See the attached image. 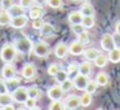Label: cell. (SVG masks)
I'll list each match as a JSON object with an SVG mask.
<instances>
[{
	"label": "cell",
	"mask_w": 120,
	"mask_h": 110,
	"mask_svg": "<svg viewBox=\"0 0 120 110\" xmlns=\"http://www.w3.org/2000/svg\"><path fill=\"white\" fill-rule=\"evenodd\" d=\"M16 55H17V49L14 47V44H4L0 49V58L4 61L5 63L8 62H12V61L16 58Z\"/></svg>",
	"instance_id": "1"
},
{
	"label": "cell",
	"mask_w": 120,
	"mask_h": 110,
	"mask_svg": "<svg viewBox=\"0 0 120 110\" xmlns=\"http://www.w3.org/2000/svg\"><path fill=\"white\" fill-rule=\"evenodd\" d=\"M14 47H16L17 52L22 53V55H29L32 51V48H34V44H32V42L29 38H21V39L16 40Z\"/></svg>",
	"instance_id": "2"
},
{
	"label": "cell",
	"mask_w": 120,
	"mask_h": 110,
	"mask_svg": "<svg viewBox=\"0 0 120 110\" xmlns=\"http://www.w3.org/2000/svg\"><path fill=\"white\" fill-rule=\"evenodd\" d=\"M12 97H13V101L18 102V104H25V101L29 98L27 88L18 86L16 89H14V91H12Z\"/></svg>",
	"instance_id": "3"
},
{
	"label": "cell",
	"mask_w": 120,
	"mask_h": 110,
	"mask_svg": "<svg viewBox=\"0 0 120 110\" xmlns=\"http://www.w3.org/2000/svg\"><path fill=\"white\" fill-rule=\"evenodd\" d=\"M32 52L36 57L44 58L49 55V45L44 42H38L34 44V48H32Z\"/></svg>",
	"instance_id": "4"
},
{
	"label": "cell",
	"mask_w": 120,
	"mask_h": 110,
	"mask_svg": "<svg viewBox=\"0 0 120 110\" xmlns=\"http://www.w3.org/2000/svg\"><path fill=\"white\" fill-rule=\"evenodd\" d=\"M72 80H74V87L78 91H85V87L89 82V78H88V75H84V74L79 73Z\"/></svg>",
	"instance_id": "5"
},
{
	"label": "cell",
	"mask_w": 120,
	"mask_h": 110,
	"mask_svg": "<svg viewBox=\"0 0 120 110\" xmlns=\"http://www.w3.org/2000/svg\"><path fill=\"white\" fill-rule=\"evenodd\" d=\"M101 47H102L103 51H107V52H110L112 48H115L114 38H112L111 34H103L102 35V38H101Z\"/></svg>",
	"instance_id": "6"
},
{
	"label": "cell",
	"mask_w": 120,
	"mask_h": 110,
	"mask_svg": "<svg viewBox=\"0 0 120 110\" xmlns=\"http://www.w3.org/2000/svg\"><path fill=\"white\" fill-rule=\"evenodd\" d=\"M63 89H62V87H61V84L60 86H53V87H50L49 89H48V92H47V94H48V97H49L50 100H61L63 97Z\"/></svg>",
	"instance_id": "7"
},
{
	"label": "cell",
	"mask_w": 120,
	"mask_h": 110,
	"mask_svg": "<svg viewBox=\"0 0 120 110\" xmlns=\"http://www.w3.org/2000/svg\"><path fill=\"white\" fill-rule=\"evenodd\" d=\"M27 21H29V18H27L26 14H19V16H16L12 18L11 26L14 29H23L27 25Z\"/></svg>",
	"instance_id": "8"
},
{
	"label": "cell",
	"mask_w": 120,
	"mask_h": 110,
	"mask_svg": "<svg viewBox=\"0 0 120 110\" xmlns=\"http://www.w3.org/2000/svg\"><path fill=\"white\" fill-rule=\"evenodd\" d=\"M1 76H3L4 80H8V79L16 76V67H14L11 62L5 63V65L3 66V69H1Z\"/></svg>",
	"instance_id": "9"
},
{
	"label": "cell",
	"mask_w": 120,
	"mask_h": 110,
	"mask_svg": "<svg viewBox=\"0 0 120 110\" xmlns=\"http://www.w3.org/2000/svg\"><path fill=\"white\" fill-rule=\"evenodd\" d=\"M35 75H36V67L32 63H26L22 69V76L27 80H30V79H34Z\"/></svg>",
	"instance_id": "10"
},
{
	"label": "cell",
	"mask_w": 120,
	"mask_h": 110,
	"mask_svg": "<svg viewBox=\"0 0 120 110\" xmlns=\"http://www.w3.org/2000/svg\"><path fill=\"white\" fill-rule=\"evenodd\" d=\"M68 51H70V53L71 55H74V56H80V55H83L84 53V44L81 42H79V40H76V42H74V43H71L70 44V47H68Z\"/></svg>",
	"instance_id": "11"
},
{
	"label": "cell",
	"mask_w": 120,
	"mask_h": 110,
	"mask_svg": "<svg viewBox=\"0 0 120 110\" xmlns=\"http://www.w3.org/2000/svg\"><path fill=\"white\" fill-rule=\"evenodd\" d=\"M80 105H81L80 97H78V96H68L67 98H66V101H65L66 109H70V110L78 109Z\"/></svg>",
	"instance_id": "12"
},
{
	"label": "cell",
	"mask_w": 120,
	"mask_h": 110,
	"mask_svg": "<svg viewBox=\"0 0 120 110\" xmlns=\"http://www.w3.org/2000/svg\"><path fill=\"white\" fill-rule=\"evenodd\" d=\"M68 52H70V51H68V47L65 43H58L54 47V55L57 58H65Z\"/></svg>",
	"instance_id": "13"
},
{
	"label": "cell",
	"mask_w": 120,
	"mask_h": 110,
	"mask_svg": "<svg viewBox=\"0 0 120 110\" xmlns=\"http://www.w3.org/2000/svg\"><path fill=\"white\" fill-rule=\"evenodd\" d=\"M30 18L35 20V18H41L43 16V8L40 4H36V5H32L30 8Z\"/></svg>",
	"instance_id": "14"
},
{
	"label": "cell",
	"mask_w": 120,
	"mask_h": 110,
	"mask_svg": "<svg viewBox=\"0 0 120 110\" xmlns=\"http://www.w3.org/2000/svg\"><path fill=\"white\" fill-rule=\"evenodd\" d=\"M83 13H81L80 11H76V12H71L70 14H68V22H70L71 25H75V24H81V21H83Z\"/></svg>",
	"instance_id": "15"
},
{
	"label": "cell",
	"mask_w": 120,
	"mask_h": 110,
	"mask_svg": "<svg viewBox=\"0 0 120 110\" xmlns=\"http://www.w3.org/2000/svg\"><path fill=\"white\" fill-rule=\"evenodd\" d=\"M12 21V16L9 13V11L4 9L3 12H0V26H7V25H11Z\"/></svg>",
	"instance_id": "16"
},
{
	"label": "cell",
	"mask_w": 120,
	"mask_h": 110,
	"mask_svg": "<svg viewBox=\"0 0 120 110\" xmlns=\"http://www.w3.org/2000/svg\"><path fill=\"white\" fill-rule=\"evenodd\" d=\"M92 70H93V67H92V65H90V61H88V60H86V62H83V63L79 65V73L80 74H84V75L89 76L92 73Z\"/></svg>",
	"instance_id": "17"
},
{
	"label": "cell",
	"mask_w": 120,
	"mask_h": 110,
	"mask_svg": "<svg viewBox=\"0 0 120 110\" xmlns=\"http://www.w3.org/2000/svg\"><path fill=\"white\" fill-rule=\"evenodd\" d=\"M109 60L114 63L120 62V48H112L111 51L109 52Z\"/></svg>",
	"instance_id": "18"
},
{
	"label": "cell",
	"mask_w": 120,
	"mask_h": 110,
	"mask_svg": "<svg viewBox=\"0 0 120 110\" xmlns=\"http://www.w3.org/2000/svg\"><path fill=\"white\" fill-rule=\"evenodd\" d=\"M99 52L96 49V48H89V49H85L84 51V57H85V60L88 61H94L97 57H98Z\"/></svg>",
	"instance_id": "19"
},
{
	"label": "cell",
	"mask_w": 120,
	"mask_h": 110,
	"mask_svg": "<svg viewBox=\"0 0 120 110\" xmlns=\"http://www.w3.org/2000/svg\"><path fill=\"white\" fill-rule=\"evenodd\" d=\"M80 12L83 13V16H94V7L85 1V3L81 5Z\"/></svg>",
	"instance_id": "20"
},
{
	"label": "cell",
	"mask_w": 120,
	"mask_h": 110,
	"mask_svg": "<svg viewBox=\"0 0 120 110\" xmlns=\"http://www.w3.org/2000/svg\"><path fill=\"white\" fill-rule=\"evenodd\" d=\"M109 61H110L109 60V56H105V55H101V53H99L98 57H97L93 62H94V65H96L97 67H105Z\"/></svg>",
	"instance_id": "21"
},
{
	"label": "cell",
	"mask_w": 120,
	"mask_h": 110,
	"mask_svg": "<svg viewBox=\"0 0 120 110\" xmlns=\"http://www.w3.org/2000/svg\"><path fill=\"white\" fill-rule=\"evenodd\" d=\"M96 80H97V83H98L101 87H105V86L109 84L110 78H109V75H107L106 73H98L97 76H96Z\"/></svg>",
	"instance_id": "22"
},
{
	"label": "cell",
	"mask_w": 120,
	"mask_h": 110,
	"mask_svg": "<svg viewBox=\"0 0 120 110\" xmlns=\"http://www.w3.org/2000/svg\"><path fill=\"white\" fill-rule=\"evenodd\" d=\"M13 102V97L9 92L7 93H0V107L4 106V105H8V104H12Z\"/></svg>",
	"instance_id": "23"
},
{
	"label": "cell",
	"mask_w": 120,
	"mask_h": 110,
	"mask_svg": "<svg viewBox=\"0 0 120 110\" xmlns=\"http://www.w3.org/2000/svg\"><path fill=\"white\" fill-rule=\"evenodd\" d=\"M23 7H21V5H12L11 8L8 9L9 11V13H11V16H12V18L13 17H16V16H19V14H25V11H23Z\"/></svg>",
	"instance_id": "24"
},
{
	"label": "cell",
	"mask_w": 120,
	"mask_h": 110,
	"mask_svg": "<svg viewBox=\"0 0 120 110\" xmlns=\"http://www.w3.org/2000/svg\"><path fill=\"white\" fill-rule=\"evenodd\" d=\"M81 25L84 26V29H92L94 26V17L93 16H84Z\"/></svg>",
	"instance_id": "25"
},
{
	"label": "cell",
	"mask_w": 120,
	"mask_h": 110,
	"mask_svg": "<svg viewBox=\"0 0 120 110\" xmlns=\"http://www.w3.org/2000/svg\"><path fill=\"white\" fill-rule=\"evenodd\" d=\"M80 102H81V106H89V105L92 104V93H89V92H84L83 94H81L80 97Z\"/></svg>",
	"instance_id": "26"
},
{
	"label": "cell",
	"mask_w": 120,
	"mask_h": 110,
	"mask_svg": "<svg viewBox=\"0 0 120 110\" xmlns=\"http://www.w3.org/2000/svg\"><path fill=\"white\" fill-rule=\"evenodd\" d=\"M67 74H68V78L74 79L79 74V65H76V63H71V65H68Z\"/></svg>",
	"instance_id": "27"
},
{
	"label": "cell",
	"mask_w": 120,
	"mask_h": 110,
	"mask_svg": "<svg viewBox=\"0 0 120 110\" xmlns=\"http://www.w3.org/2000/svg\"><path fill=\"white\" fill-rule=\"evenodd\" d=\"M40 31H41V34L44 35V36H50V35H53V32H54V27L50 24H44L43 27L40 29Z\"/></svg>",
	"instance_id": "28"
},
{
	"label": "cell",
	"mask_w": 120,
	"mask_h": 110,
	"mask_svg": "<svg viewBox=\"0 0 120 110\" xmlns=\"http://www.w3.org/2000/svg\"><path fill=\"white\" fill-rule=\"evenodd\" d=\"M27 93H29V97L38 100L40 97V94H41V92H40V89L38 88L36 86H32V87H30V88H27Z\"/></svg>",
	"instance_id": "29"
},
{
	"label": "cell",
	"mask_w": 120,
	"mask_h": 110,
	"mask_svg": "<svg viewBox=\"0 0 120 110\" xmlns=\"http://www.w3.org/2000/svg\"><path fill=\"white\" fill-rule=\"evenodd\" d=\"M49 109L50 110H62V109H66V106H65V102H62L61 100H53L49 105Z\"/></svg>",
	"instance_id": "30"
},
{
	"label": "cell",
	"mask_w": 120,
	"mask_h": 110,
	"mask_svg": "<svg viewBox=\"0 0 120 110\" xmlns=\"http://www.w3.org/2000/svg\"><path fill=\"white\" fill-rule=\"evenodd\" d=\"M5 82H7V86H8L9 91H14V89L19 86V79L16 78V76H13V78L8 79V80H5Z\"/></svg>",
	"instance_id": "31"
},
{
	"label": "cell",
	"mask_w": 120,
	"mask_h": 110,
	"mask_svg": "<svg viewBox=\"0 0 120 110\" xmlns=\"http://www.w3.org/2000/svg\"><path fill=\"white\" fill-rule=\"evenodd\" d=\"M61 87H62L63 92H70L72 88H75V87H74V80L71 78H68V79H66L65 82H62V83H61Z\"/></svg>",
	"instance_id": "32"
},
{
	"label": "cell",
	"mask_w": 120,
	"mask_h": 110,
	"mask_svg": "<svg viewBox=\"0 0 120 110\" xmlns=\"http://www.w3.org/2000/svg\"><path fill=\"white\" fill-rule=\"evenodd\" d=\"M98 86H99V84L97 83V80H89V82H88V84H86V87H85V91H86V92H89V93H92V94H93L94 92L97 91V88H98Z\"/></svg>",
	"instance_id": "33"
},
{
	"label": "cell",
	"mask_w": 120,
	"mask_h": 110,
	"mask_svg": "<svg viewBox=\"0 0 120 110\" xmlns=\"http://www.w3.org/2000/svg\"><path fill=\"white\" fill-rule=\"evenodd\" d=\"M54 79H56V82L57 83H62V82H65L66 79H68V74H67V71H63V70H60L57 73V75L54 76Z\"/></svg>",
	"instance_id": "34"
},
{
	"label": "cell",
	"mask_w": 120,
	"mask_h": 110,
	"mask_svg": "<svg viewBox=\"0 0 120 110\" xmlns=\"http://www.w3.org/2000/svg\"><path fill=\"white\" fill-rule=\"evenodd\" d=\"M47 4L53 9H58L62 7V0H47Z\"/></svg>",
	"instance_id": "35"
},
{
	"label": "cell",
	"mask_w": 120,
	"mask_h": 110,
	"mask_svg": "<svg viewBox=\"0 0 120 110\" xmlns=\"http://www.w3.org/2000/svg\"><path fill=\"white\" fill-rule=\"evenodd\" d=\"M25 106H26L27 109H38L36 98H31V97H29V98L25 101Z\"/></svg>",
	"instance_id": "36"
},
{
	"label": "cell",
	"mask_w": 120,
	"mask_h": 110,
	"mask_svg": "<svg viewBox=\"0 0 120 110\" xmlns=\"http://www.w3.org/2000/svg\"><path fill=\"white\" fill-rule=\"evenodd\" d=\"M78 40H79V42H81L83 44L88 43L89 42V34L86 31H81L80 34L78 35Z\"/></svg>",
	"instance_id": "37"
},
{
	"label": "cell",
	"mask_w": 120,
	"mask_h": 110,
	"mask_svg": "<svg viewBox=\"0 0 120 110\" xmlns=\"http://www.w3.org/2000/svg\"><path fill=\"white\" fill-rule=\"evenodd\" d=\"M58 71H60V67H58L57 65H54V63L48 66V74H49L50 76H56Z\"/></svg>",
	"instance_id": "38"
},
{
	"label": "cell",
	"mask_w": 120,
	"mask_h": 110,
	"mask_svg": "<svg viewBox=\"0 0 120 110\" xmlns=\"http://www.w3.org/2000/svg\"><path fill=\"white\" fill-rule=\"evenodd\" d=\"M35 4V0H19V5L23 7L25 9H30Z\"/></svg>",
	"instance_id": "39"
},
{
	"label": "cell",
	"mask_w": 120,
	"mask_h": 110,
	"mask_svg": "<svg viewBox=\"0 0 120 110\" xmlns=\"http://www.w3.org/2000/svg\"><path fill=\"white\" fill-rule=\"evenodd\" d=\"M43 25H44V21H43L41 18H35L32 20V27H34L35 30H40L43 27Z\"/></svg>",
	"instance_id": "40"
},
{
	"label": "cell",
	"mask_w": 120,
	"mask_h": 110,
	"mask_svg": "<svg viewBox=\"0 0 120 110\" xmlns=\"http://www.w3.org/2000/svg\"><path fill=\"white\" fill-rule=\"evenodd\" d=\"M71 30H72L76 35H79L81 31H84V26L81 24H75V25H71Z\"/></svg>",
	"instance_id": "41"
},
{
	"label": "cell",
	"mask_w": 120,
	"mask_h": 110,
	"mask_svg": "<svg viewBox=\"0 0 120 110\" xmlns=\"http://www.w3.org/2000/svg\"><path fill=\"white\" fill-rule=\"evenodd\" d=\"M112 38H114V44L116 48H120V32L115 31L112 34Z\"/></svg>",
	"instance_id": "42"
},
{
	"label": "cell",
	"mask_w": 120,
	"mask_h": 110,
	"mask_svg": "<svg viewBox=\"0 0 120 110\" xmlns=\"http://www.w3.org/2000/svg\"><path fill=\"white\" fill-rule=\"evenodd\" d=\"M7 92H9L8 86H7V82L0 80V93H7Z\"/></svg>",
	"instance_id": "43"
},
{
	"label": "cell",
	"mask_w": 120,
	"mask_h": 110,
	"mask_svg": "<svg viewBox=\"0 0 120 110\" xmlns=\"http://www.w3.org/2000/svg\"><path fill=\"white\" fill-rule=\"evenodd\" d=\"M12 5H14V0H3V9L8 11Z\"/></svg>",
	"instance_id": "44"
},
{
	"label": "cell",
	"mask_w": 120,
	"mask_h": 110,
	"mask_svg": "<svg viewBox=\"0 0 120 110\" xmlns=\"http://www.w3.org/2000/svg\"><path fill=\"white\" fill-rule=\"evenodd\" d=\"M1 110H14V106L12 104H8V105H4V106L0 107Z\"/></svg>",
	"instance_id": "45"
},
{
	"label": "cell",
	"mask_w": 120,
	"mask_h": 110,
	"mask_svg": "<svg viewBox=\"0 0 120 110\" xmlns=\"http://www.w3.org/2000/svg\"><path fill=\"white\" fill-rule=\"evenodd\" d=\"M115 31L120 32V21H117V22H116V25H115Z\"/></svg>",
	"instance_id": "46"
},
{
	"label": "cell",
	"mask_w": 120,
	"mask_h": 110,
	"mask_svg": "<svg viewBox=\"0 0 120 110\" xmlns=\"http://www.w3.org/2000/svg\"><path fill=\"white\" fill-rule=\"evenodd\" d=\"M35 3H36V4H40V5H43V4L47 3V0H35Z\"/></svg>",
	"instance_id": "47"
},
{
	"label": "cell",
	"mask_w": 120,
	"mask_h": 110,
	"mask_svg": "<svg viewBox=\"0 0 120 110\" xmlns=\"http://www.w3.org/2000/svg\"><path fill=\"white\" fill-rule=\"evenodd\" d=\"M0 8H3V0H0Z\"/></svg>",
	"instance_id": "48"
},
{
	"label": "cell",
	"mask_w": 120,
	"mask_h": 110,
	"mask_svg": "<svg viewBox=\"0 0 120 110\" xmlns=\"http://www.w3.org/2000/svg\"><path fill=\"white\" fill-rule=\"evenodd\" d=\"M72 1H80V0H72Z\"/></svg>",
	"instance_id": "49"
},
{
	"label": "cell",
	"mask_w": 120,
	"mask_h": 110,
	"mask_svg": "<svg viewBox=\"0 0 120 110\" xmlns=\"http://www.w3.org/2000/svg\"><path fill=\"white\" fill-rule=\"evenodd\" d=\"M84 1H86V0H84Z\"/></svg>",
	"instance_id": "50"
}]
</instances>
